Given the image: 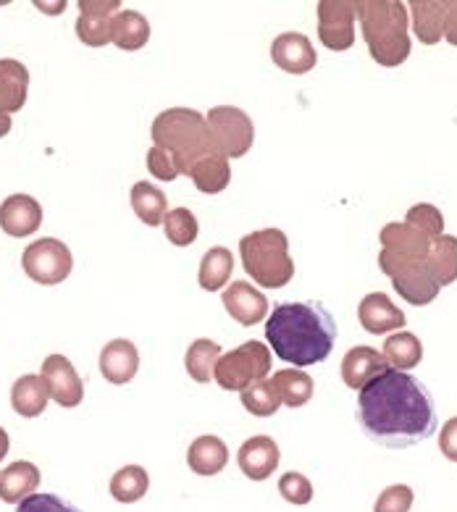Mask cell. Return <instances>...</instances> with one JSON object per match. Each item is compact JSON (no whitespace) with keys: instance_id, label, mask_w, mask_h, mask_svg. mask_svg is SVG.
<instances>
[{"instance_id":"e575fe53","label":"cell","mask_w":457,"mask_h":512,"mask_svg":"<svg viewBox=\"0 0 457 512\" xmlns=\"http://www.w3.org/2000/svg\"><path fill=\"white\" fill-rule=\"evenodd\" d=\"M242 405L250 415H258V418H271V415L282 407V400L276 394V386L271 381H255L253 386H247L242 392Z\"/></svg>"},{"instance_id":"ffe728a7","label":"cell","mask_w":457,"mask_h":512,"mask_svg":"<svg viewBox=\"0 0 457 512\" xmlns=\"http://www.w3.org/2000/svg\"><path fill=\"white\" fill-rule=\"evenodd\" d=\"M387 368L389 363L379 350H373V347H352L345 355V360H342V381L350 389H358L360 392L373 376H379Z\"/></svg>"},{"instance_id":"d590c367","label":"cell","mask_w":457,"mask_h":512,"mask_svg":"<svg viewBox=\"0 0 457 512\" xmlns=\"http://www.w3.org/2000/svg\"><path fill=\"white\" fill-rule=\"evenodd\" d=\"M163 232H166V239H169L171 245L190 247L197 239L200 226H197L195 213L187 211V208H174L163 218Z\"/></svg>"},{"instance_id":"74e56055","label":"cell","mask_w":457,"mask_h":512,"mask_svg":"<svg viewBox=\"0 0 457 512\" xmlns=\"http://www.w3.org/2000/svg\"><path fill=\"white\" fill-rule=\"evenodd\" d=\"M279 494L287 499L289 505L303 507L313 499V484H310L303 473H284V476L279 478Z\"/></svg>"},{"instance_id":"e0dca14e","label":"cell","mask_w":457,"mask_h":512,"mask_svg":"<svg viewBox=\"0 0 457 512\" xmlns=\"http://www.w3.org/2000/svg\"><path fill=\"white\" fill-rule=\"evenodd\" d=\"M100 373L113 386H124L140 371V352L129 339H113L100 352Z\"/></svg>"},{"instance_id":"8fae6325","label":"cell","mask_w":457,"mask_h":512,"mask_svg":"<svg viewBox=\"0 0 457 512\" xmlns=\"http://www.w3.org/2000/svg\"><path fill=\"white\" fill-rule=\"evenodd\" d=\"M119 11V0H79V40L90 48H103L111 43V22Z\"/></svg>"},{"instance_id":"83f0119b","label":"cell","mask_w":457,"mask_h":512,"mask_svg":"<svg viewBox=\"0 0 457 512\" xmlns=\"http://www.w3.org/2000/svg\"><path fill=\"white\" fill-rule=\"evenodd\" d=\"M271 384L276 386V394L282 405L287 407H303L308 405L310 397H313V376L305 373L303 368H282L271 376Z\"/></svg>"},{"instance_id":"ab89813d","label":"cell","mask_w":457,"mask_h":512,"mask_svg":"<svg viewBox=\"0 0 457 512\" xmlns=\"http://www.w3.org/2000/svg\"><path fill=\"white\" fill-rule=\"evenodd\" d=\"M16 512H82L79 507H74L71 502L61 499L58 494H32V497L22 499Z\"/></svg>"},{"instance_id":"7c38bea8","label":"cell","mask_w":457,"mask_h":512,"mask_svg":"<svg viewBox=\"0 0 457 512\" xmlns=\"http://www.w3.org/2000/svg\"><path fill=\"white\" fill-rule=\"evenodd\" d=\"M40 376L48 384L50 400H56L61 407L82 405V400H85V384H82L69 358H64V355H48Z\"/></svg>"},{"instance_id":"4dcf8cb0","label":"cell","mask_w":457,"mask_h":512,"mask_svg":"<svg viewBox=\"0 0 457 512\" xmlns=\"http://www.w3.org/2000/svg\"><path fill=\"white\" fill-rule=\"evenodd\" d=\"M234 271V255L226 247H211L200 260V274L197 281L205 292H218L226 287V281Z\"/></svg>"},{"instance_id":"cb8c5ba5","label":"cell","mask_w":457,"mask_h":512,"mask_svg":"<svg viewBox=\"0 0 457 512\" xmlns=\"http://www.w3.org/2000/svg\"><path fill=\"white\" fill-rule=\"evenodd\" d=\"M229 463V449L218 436H197L187 449V465L197 476H218Z\"/></svg>"},{"instance_id":"52a82bcc","label":"cell","mask_w":457,"mask_h":512,"mask_svg":"<svg viewBox=\"0 0 457 512\" xmlns=\"http://www.w3.org/2000/svg\"><path fill=\"white\" fill-rule=\"evenodd\" d=\"M271 373V350L268 344L250 339L237 350L221 355L213 371V379L226 392H245L255 381H263Z\"/></svg>"},{"instance_id":"ac0fdd59","label":"cell","mask_w":457,"mask_h":512,"mask_svg":"<svg viewBox=\"0 0 457 512\" xmlns=\"http://www.w3.org/2000/svg\"><path fill=\"white\" fill-rule=\"evenodd\" d=\"M358 318L368 334H389L405 326V313L384 292H371L363 297L358 305Z\"/></svg>"},{"instance_id":"7402d4cb","label":"cell","mask_w":457,"mask_h":512,"mask_svg":"<svg viewBox=\"0 0 457 512\" xmlns=\"http://www.w3.org/2000/svg\"><path fill=\"white\" fill-rule=\"evenodd\" d=\"M447 0H413L408 3L413 14V32L423 45H436L444 37L447 22Z\"/></svg>"},{"instance_id":"f546056e","label":"cell","mask_w":457,"mask_h":512,"mask_svg":"<svg viewBox=\"0 0 457 512\" xmlns=\"http://www.w3.org/2000/svg\"><path fill=\"white\" fill-rule=\"evenodd\" d=\"M429 268L439 287H450L457 281V237L442 234V237L431 239L429 247Z\"/></svg>"},{"instance_id":"7bdbcfd3","label":"cell","mask_w":457,"mask_h":512,"mask_svg":"<svg viewBox=\"0 0 457 512\" xmlns=\"http://www.w3.org/2000/svg\"><path fill=\"white\" fill-rule=\"evenodd\" d=\"M444 40L457 48V0L447 6V22H444Z\"/></svg>"},{"instance_id":"f1b7e54d","label":"cell","mask_w":457,"mask_h":512,"mask_svg":"<svg viewBox=\"0 0 457 512\" xmlns=\"http://www.w3.org/2000/svg\"><path fill=\"white\" fill-rule=\"evenodd\" d=\"M132 208L142 224L161 226L166 213H169V197L163 195L155 184L137 182L132 187Z\"/></svg>"},{"instance_id":"d6986e66","label":"cell","mask_w":457,"mask_h":512,"mask_svg":"<svg viewBox=\"0 0 457 512\" xmlns=\"http://www.w3.org/2000/svg\"><path fill=\"white\" fill-rule=\"evenodd\" d=\"M40 468L27 460H16L8 468L0 470V499L8 505H19L22 499L32 497L40 489Z\"/></svg>"},{"instance_id":"1f68e13d","label":"cell","mask_w":457,"mask_h":512,"mask_svg":"<svg viewBox=\"0 0 457 512\" xmlns=\"http://www.w3.org/2000/svg\"><path fill=\"white\" fill-rule=\"evenodd\" d=\"M218 358H221V344H216L213 339H195L184 355V368H187L192 381L208 384L213 379Z\"/></svg>"},{"instance_id":"484cf974","label":"cell","mask_w":457,"mask_h":512,"mask_svg":"<svg viewBox=\"0 0 457 512\" xmlns=\"http://www.w3.org/2000/svg\"><path fill=\"white\" fill-rule=\"evenodd\" d=\"M50 400V389L45 384L43 376L37 373H27L22 379L11 386V407L22 418H37V415L45 413Z\"/></svg>"},{"instance_id":"f6af8a7d","label":"cell","mask_w":457,"mask_h":512,"mask_svg":"<svg viewBox=\"0 0 457 512\" xmlns=\"http://www.w3.org/2000/svg\"><path fill=\"white\" fill-rule=\"evenodd\" d=\"M8 132H11V116L0 111V137H6Z\"/></svg>"},{"instance_id":"d6a6232c","label":"cell","mask_w":457,"mask_h":512,"mask_svg":"<svg viewBox=\"0 0 457 512\" xmlns=\"http://www.w3.org/2000/svg\"><path fill=\"white\" fill-rule=\"evenodd\" d=\"M384 360L389 363V368L394 371H410L423 360V344L421 339L410 334V331H400L384 342Z\"/></svg>"},{"instance_id":"4fadbf2b","label":"cell","mask_w":457,"mask_h":512,"mask_svg":"<svg viewBox=\"0 0 457 512\" xmlns=\"http://www.w3.org/2000/svg\"><path fill=\"white\" fill-rule=\"evenodd\" d=\"M43 226V205L29 195H11L0 205V229L8 237H32Z\"/></svg>"},{"instance_id":"9a60e30c","label":"cell","mask_w":457,"mask_h":512,"mask_svg":"<svg viewBox=\"0 0 457 512\" xmlns=\"http://www.w3.org/2000/svg\"><path fill=\"white\" fill-rule=\"evenodd\" d=\"M282 460V449L271 436H250L247 442H242L240 452H237V463L240 470L250 481H266Z\"/></svg>"},{"instance_id":"603a6c76","label":"cell","mask_w":457,"mask_h":512,"mask_svg":"<svg viewBox=\"0 0 457 512\" xmlns=\"http://www.w3.org/2000/svg\"><path fill=\"white\" fill-rule=\"evenodd\" d=\"M381 250H389V253L405 255V258H429L431 239L423 232H418L415 226L410 224H387L379 234Z\"/></svg>"},{"instance_id":"2e32d148","label":"cell","mask_w":457,"mask_h":512,"mask_svg":"<svg viewBox=\"0 0 457 512\" xmlns=\"http://www.w3.org/2000/svg\"><path fill=\"white\" fill-rule=\"evenodd\" d=\"M226 313L240 326H255L268 316V300L263 292L250 287L247 281H232L221 297Z\"/></svg>"},{"instance_id":"d4e9b609","label":"cell","mask_w":457,"mask_h":512,"mask_svg":"<svg viewBox=\"0 0 457 512\" xmlns=\"http://www.w3.org/2000/svg\"><path fill=\"white\" fill-rule=\"evenodd\" d=\"M150 40V22L140 11L132 8H121L119 14L113 16L111 22V43L119 50H140L145 48Z\"/></svg>"},{"instance_id":"8d00e7d4","label":"cell","mask_w":457,"mask_h":512,"mask_svg":"<svg viewBox=\"0 0 457 512\" xmlns=\"http://www.w3.org/2000/svg\"><path fill=\"white\" fill-rule=\"evenodd\" d=\"M405 218H408L405 224L415 226L418 232H423L429 239H436L444 234V216L439 208H434V205H429V203L413 205Z\"/></svg>"},{"instance_id":"b9f144b4","label":"cell","mask_w":457,"mask_h":512,"mask_svg":"<svg viewBox=\"0 0 457 512\" xmlns=\"http://www.w3.org/2000/svg\"><path fill=\"white\" fill-rule=\"evenodd\" d=\"M439 449L452 463H457V418H450L439 431Z\"/></svg>"},{"instance_id":"5bb4252c","label":"cell","mask_w":457,"mask_h":512,"mask_svg":"<svg viewBox=\"0 0 457 512\" xmlns=\"http://www.w3.org/2000/svg\"><path fill=\"white\" fill-rule=\"evenodd\" d=\"M271 58L279 69L287 71V74H297V77L313 71L318 64L313 43L300 32H284V35L276 37L271 43Z\"/></svg>"},{"instance_id":"9c48e42d","label":"cell","mask_w":457,"mask_h":512,"mask_svg":"<svg viewBox=\"0 0 457 512\" xmlns=\"http://www.w3.org/2000/svg\"><path fill=\"white\" fill-rule=\"evenodd\" d=\"M24 274L43 287H53L61 281L69 279L71 268H74V258L71 250L56 237L37 239L24 250L22 255Z\"/></svg>"},{"instance_id":"60d3db41","label":"cell","mask_w":457,"mask_h":512,"mask_svg":"<svg viewBox=\"0 0 457 512\" xmlns=\"http://www.w3.org/2000/svg\"><path fill=\"white\" fill-rule=\"evenodd\" d=\"M148 171L155 176V179H161V182H174L179 179V169H176L174 155L166 153L161 148H150L148 150Z\"/></svg>"},{"instance_id":"4316f807","label":"cell","mask_w":457,"mask_h":512,"mask_svg":"<svg viewBox=\"0 0 457 512\" xmlns=\"http://www.w3.org/2000/svg\"><path fill=\"white\" fill-rule=\"evenodd\" d=\"M190 179L195 182V187L203 195H218V192H224L232 182V169H229V158L224 155H205L200 161L192 166Z\"/></svg>"},{"instance_id":"5b68a950","label":"cell","mask_w":457,"mask_h":512,"mask_svg":"<svg viewBox=\"0 0 457 512\" xmlns=\"http://www.w3.org/2000/svg\"><path fill=\"white\" fill-rule=\"evenodd\" d=\"M240 258L250 279L266 289L287 287L295 276L289 239L282 229H261L240 239Z\"/></svg>"},{"instance_id":"30bf717a","label":"cell","mask_w":457,"mask_h":512,"mask_svg":"<svg viewBox=\"0 0 457 512\" xmlns=\"http://www.w3.org/2000/svg\"><path fill=\"white\" fill-rule=\"evenodd\" d=\"M355 16L358 3L350 0H321L318 3V40L334 53H345L355 45Z\"/></svg>"},{"instance_id":"ee69618b","label":"cell","mask_w":457,"mask_h":512,"mask_svg":"<svg viewBox=\"0 0 457 512\" xmlns=\"http://www.w3.org/2000/svg\"><path fill=\"white\" fill-rule=\"evenodd\" d=\"M8 449H11V439H8L6 428H0V463L6 460Z\"/></svg>"},{"instance_id":"836d02e7","label":"cell","mask_w":457,"mask_h":512,"mask_svg":"<svg viewBox=\"0 0 457 512\" xmlns=\"http://www.w3.org/2000/svg\"><path fill=\"white\" fill-rule=\"evenodd\" d=\"M150 489L148 470L140 465H127V468L116 470V476L111 478V497L121 505H132L140 502Z\"/></svg>"},{"instance_id":"ba28073f","label":"cell","mask_w":457,"mask_h":512,"mask_svg":"<svg viewBox=\"0 0 457 512\" xmlns=\"http://www.w3.org/2000/svg\"><path fill=\"white\" fill-rule=\"evenodd\" d=\"M213 150L224 158H242L255 142V124L242 108L216 106L205 116Z\"/></svg>"},{"instance_id":"6da1fadb","label":"cell","mask_w":457,"mask_h":512,"mask_svg":"<svg viewBox=\"0 0 457 512\" xmlns=\"http://www.w3.org/2000/svg\"><path fill=\"white\" fill-rule=\"evenodd\" d=\"M363 434L387 449H408L436 434V402L429 386L408 371L387 368L358 394L355 407Z\"/></svg>"},{"instance_id":"44dd1931","label":"cell","mask_w":457,"mask_h":512,"mask_svg":"<svg viewBox=\"0 0 457 512\" xmlns=\"http://www.w3.org/2000/svg\"><path fill=\"white\" fill-rule=\"evenodd\" d=\"M29 71L22 61L14 58H0V111L19 113L27 103Z\"/></svg>"},{"instance_id":"7a4b0ae2","label":"cell","mask_w":457,"mask_h":512,"mask_svg":"<svg viewBox=\"0 0 457 512\" xmlns=\"http://www.w3.org/2000/svg\"><path fill=\"white\" fill-rule=\"evenodd\" d=\"M337 337V321L321 302H282L266 323V339L276 358L295 368L324 363Z\"/></svg>"},{"instance_id":"f35d334b","label":"cell","mask_w":457,"mask_h":512,"mask_svg":"<svg viewBox=\"0 0 457 512\" xmlns=\"http://www.w3.org/2000/svg\"><path fill=\"white\" fill-rule=\"evenodd\" d=\"M410 507H413V489L405 484H394L381 491L373 512H410Z\"/></svg>"},{"instance_id":"8992f818","label":"cell","mask_w":457,"mask_h":512,"mask_svg":"<svg viewBox=\"0 0 457 512\" xmlns=\"http://www.w3.org/2000/svg\"><path fill=\"white\" fill-rule=\"evenodd\" d=\"M379 268L392 279V287L397 289V295L410 305H429L439 295V281L434 279L426 258H405V255L389 253L381 250L379 253Z\"/></svg>"},{"instance_id":"277c9868","label":"cell","mask_w":457,"mask_h":512,"mask_svg":"<svg viewBox=\"0 0 457 512\" xmlns=\"http://www.w3.org/2000/svg\"><path fill=\"white\" fill-rule=\"evenodd\" d=\"M155 148L174 155L179 176H190L192 166L205 155H213V142L203 113L192 108H169L155 116L153 121Z\"/></svg>"},{"instance_id":"3957f363","label":"cell","mask_w":457,"mask_h":512,"mask_svg":"<svg viewBox=\"0 0 457 512\" xmlns=\"http://www.w3.org/2000/svg\"><path fill=\"white\" fill-rule=\"evenodd\" d=\"M358 22L363 40L376 64L394 69L408 61L410 32L408 6L400 0H360Z\"/></svg>"}]
</instances>
